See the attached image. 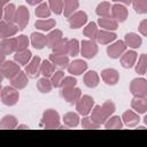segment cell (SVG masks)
<instances>
[{"label": "cell", "mask_w": 147, "mask_h": 147, "mask_svg": "<svg viewBox=\"0 0 147 147\" xmlns=\"http://www.w3.org/2000/svg\"><path fill=\"white\" fill-rule=\"evenodd\" d=\"M1 102L5 106H15L18 102L20 99V92L13 86H5L1 88V94H0Z\"/></svg>", "instance_id": "obj_1"}, {"label": "cell", "mask_w": 147, "mask_h": 147, "mask_svg": "<svg viewBox=\"0 0 147 147\" xmlns=\"http://www.w3.org/2000/svg\"><path fill=\"white\" fill-rule=\"evenodd\" d=\"M41 124L45 129H59L60 114L55 109H46L41 117Z\"/></svg>", "instance_id": "obj_2"}, {"label": "cell", "mask_w": 147, "mask_h": 147, "mask_svg": "<svg viewBox=\"0 0 147 147\" xmlns=\"http://www.w3.org/2000/svg\"><path fill=\"white\" fill-rule=\"evenodd\" d=\"M75 105H76V110L79 115L87 116L91 113V110L94 106V99L91 95H87V94L80 95V98L76 101Z\"/></svg>", "instance_id": "obj_3"}, {"label": "cell", "mask_w": 147, "mask_h": 147, "mask_svg": "<svg viewBox=\"0 0 147 147\" xmlns=\"http://www.w3.org/2000/svg\"><path fill=\"white\" fill-rule=\"evenodd\" d=\"M130 92L133 96L146 98L147 96V80L142 77L134 78L130 83Z\"/></svg>", "instance_id": "obj_4"}, {"label": "cell", "mask_w": 147, "mask_h": 147, "mask_svg": "<svg viewBox=\"0 0 147 147\" xmlns=\"http://www.w3.org/2000/svg\"><path fill=\"white\" fill-rule=\"evenodd\" d=\"M98 45L94 40H83L80 42V49H79V53L82 54L83 57L85 59H93L96 54H98Z\"/></svg>", "instance_id": "obj_5"}, {"label": "cell", "mask_w": 147, "mask_h": 147, "mask_svg": "<svg viewBox=\"0 0 147 147\" xmlns=\"http://www.w3.org/2000/svg\"><path fill=\"white\" fill-rule=\"evenodd\" d=\"M0 71L3 76V78L11 79L21 71V67L15 61H5L0 65Z\"/></svg>", "instance_id": "obj_6"}, {"label": "cell", "mask_w": 147, "mask_h": 147, "mask_svg": "<svg viewBox=\"0 0 147 147\" xmlns=\"http://www.w3.org/2000/svg\"><path fill=\"white\" fill-rule=\"evenodd\" d=\"M30 20V11L25 6H18L15 14V24L20 30H24Z\"/></svg>", "instance_id": "obj_7"}, {"label": "cell", "mask_w": 147, "mask_h": 147, "mask_svg": "<svg viewBox=\"0 0 147 147\" xmlns=\"http://www.w3.org/2000/svg\"><path fill=\"white\" fill-rule=\"evenodd\" d=\"M87 22V15L83 10H76L68 17V23L71 29H79Z\"/></svg>", "instance_id": "obj_8"}, {"label": "cell", "mask_w": 147, "mask_h": 147, "mask_svg": "<svg viewBox=\"0 0 147 147\" xmlns=\"http://www.w3.org/2000/svg\"><path fill=\"white\" fill-rule=\"evenodd\" d=\"M110 14H111V18L115 20L117 23H123L126 21L127 16H129V11L126 9V7L122 3H115L111 6L110 8Z\"/></svg>", "instance_id": "obj_9"}, {"label": "cell", "mask_w": 147, "mask_h": 147, "mask_svg": "<svg viewBox=\"0 0 147 147\" xmlns=\"http://www.w3.org/2000/svg\"><path fill=\"white\" fill-rule=\"evenodd\" d=\"M61 96L70 105H75L76 101L80 98L82 95V91L80 88L74 86V87H69V88H61V92H60Z\"/></svg>", "instance_id": "obj_10"}, {"label": "cell", "mask_w": 147, "mask_h": 147, "mask_svg": "<svg viewBox=\"0 0 147 147\" xmlns=\"http://www.w3.org/2000/svg\"><path fill=\"white\" fill-rule=\"evenodd\" d=\"M40 63H41L40 57L39 56H33L30 60V62L25 65L24 72L26 74V76L30 77V78H37L40 75Z\"/></svg>", "instance_id": "obj_11"}, {"label": "cell", "mask_w": 147, "mask_h": 147, "mask_svg": "<svg viewBox=\"0 0 147 147\" xmlns=\"http://www.w3.org/2000/svg\"><path fill=\"white\" fill-rule=\"evenodd\" d=\"M18 26L14 22L0 21V39L13 37L18 32Z\"/></svg>", "instance_id": "obj_12"}, {"label": "cell", "mask_w": 147, "mask_h": 147, "mask_svg": "<svg viewBox=\"0 0 147 147\" xmlns=\"http://www.w3.org/2000/svg\"><path fill=\"white\" fill-rule=\"evenodd\" d=\"M126 45L123 40H117L116 42L109 45L107 47V54L110 59H118L125 51H126Z\"/></svg>", "instance_id": "obj_13"}, {"label": "cell", "mask_w": 147, "mask_h": 147, "mask_svg": "<svg viewBox=\"0 0 147 147\" xmlns=\"http://www.w3.org/2000/svg\"><path fill=\"white\" fill-rule=\"evenodd\" d=\"M101 78L102 80L109 85V86H114L118 83L119 80V74L116 69H113V68H107V69H103L101 71Z\"/></svg>", "instance_id": "obj_14"}, {"label": "cell", "mask_w": 147, "mask_h": 147, "mask_svg": "<svg viewBox=\"0 0 147 147\" xmlns=\"http://www.w3.org/2000/svg\"><path fill=\"white\" fill-rule=\"evenodd\" d=\"M67 69H68V72L71 74L72 76H79L87 70V63L84 60L77 59V60H74L72 62H69Z\"/></svg>", "instance_id": "obj_15"}, {"label": "cell", "mask_w": 147, "mask_h": 147, "mask_svg": "<svg viewBox=\"0 0 147 147\" xmlns=\"http://www.w3.org/2000/svg\"><path fill=\"white\" fill-rule=\"evenodd\" d=\"M121 118H122L123 125H126L129 127H136L139 124V122H140V117H139L138 113H136L133 110L124 111Z\"/></svg>", "instance_id": "obj_16"}, {"label": "cell", "mask_w": 147, "mask_h": 147, "mask_svg": "<svg viewBox=\"0 0 147 147\" xmlns=\"http://www.w3.org/2000/svg\"><path fill=\"white\" fill-rule=\"evenodd\" d=\"M117 36L115 32L113 31H108V30H99L98 33H96V37H95V40L101 44V45H108L110 42H113L114 40H116Z\"/></svg>", "instance_id": "obj_17"}, {"label": "cell", "mask_w": 147, "mask_h": 147, "mask_svg": "<svg viewBox=\"0 0 147 147\" xmlns=\"http://www.w3.org/2000/svg\"><path fill=\"white\" fill-rule=\"evenodd\" d=\"M137 57H138V54L134 51H125L121 55V64H122V67L125 68V69L132 68L137 62Z\"/></svg>", "instance_id": "obj_18"}, {"label": "cell", "mask_w": 147, "mask_h": 147, "mask_svg": "<svg viewBox=\"0 0 147 147\" xmlns=\"http://www.w3.org/2000/svg\"><path fill=\"white\" fill-rule=\"evenodd\" d=\"M0 49H1V52L6 56L15 53L16 52V38L9 37V38L1 39V41H0Z\"/></svg>", "instance_id": "obj_19"}, {"label": "cell", "mask_w": 147, "mask_h": 147, "mask_svg": "<svg viewBox=\"0 0 147 147\" xmlns=\"http://www.w3.org/2000/svg\"><path fill=\"white\" fill-rule=\"evenodd\" d=\"M29 83V79H28V76L25 72L23 71H20L14 78L10 79V84L13 87H15L16 90H23L26 87Z\"/></svg>", "instance_id": "obj_20"}, {"label": "cell", "mask_w": 147, "mask_h": 147, "mask_svg": "<svg viewBox=\"0 0 147 147\" xmlns=\"http://www.w3.org/2000/svg\"><path fill=\"white\" fill-rule=\"evenodd\" d=\"M126 46L131 47V48H139L142 44V39L141 37L138 34V33H134V32H129L125 34L124 37V40Z\"/></svg>", "instance_id": "obj_21"}, {"label": "cell", "mask_w": 147, "mask_h": 147, "mask_svg": "<svg viewBox=\"0 0 147 147\" xmlns=\"http://www.w3.org/2000/svg\"><path fill=\"white\" fill-rule=\"evenodd\" d=\"M31 59H32V53L28 48L23 49V51L15 52V54H14V61L16 63H18L20 65H26Z\"/></svg>", "instance_id": "obj_22"}, {"label": "cell", "mask_w": 147, "mask_h": 147, "mask_svg": "<svg viewBox=\"0 0 147 147\" xmlns=\"http://www.w3.org/2000/svg\"><path fill=\"white\" fill-rule=\"evenodd\" d=\"M49 61L55 67H59V68L63 69V68H67L68 64H69V56L65 55V54H55V53H52L49 55Z\"/></svg>", "instance_id": "obj_23"}, {"label": "cell", "mask_w": 147, "mask_h": 147, "mask_svg": "<svg viewBox=\"0 0 147 147\" xmlns=\"http://www.w3.org/2000/svg\"><path fill=\"white\" fill-rule=\"evenodd\" d=\"M99 83H100V77H99V75H98L96 71L90 70V71H87L84 75V84L87 87L94 88V87H96L99 85Z\"/></svg>", "instance_id": "obj_24"}, {"label": "cell", "mask_w": 147, "mask_h": 147, "mask_svg": "<svg viewBox=\"0 0 147 147\" xmlns=\"http://www.w3.org/2000/svg\"><path fill=\"white\" fill-rule=\"evenodd\" d=\"M91 119H92L94 123L99 124V125H102V124L106 122L107 116L105 115V113H103L101 106H99V105L93 106V108H92V110H91Z\"/></svg>", "instance_id": "obj_25"}, {"label": "cell", "mask_w": 147, "mask_h": 147, "mask_svg": "<svg viewBox=\"0 0 147 147\" xmlns=\"http://www.w3.org/2000/svg\"><path fill=\"white\" fill-rule=\"evenodd\" d=\"M131 107L138 114H145L147 110V99L146 98H137L133 96L131 100Z\"/></svg>", "instance_id": "obj_26"}, {"label": "cell", "mask_w": 147, "mask_h": 147, "mask_svg": "<svg viewBox=\"0 0 147 147\" xmlns=\"http://www.w3.org/2000/svg\"><path fill=\"white\" fill-rule=\"evenodd\" d=\"M98 24L100 28H102L103 30H108V31H115L118 28V23L113 20L110 16L108 17H100L98 20Z\"/></svg>", "instance_id": "obj_27"}, {"label": "cell", "mask_w": 147, "mask_h": 147, "mask_svg": "<svg viewBox=\"0 0 147 147\" xmlns=\"http://www.w3.org/2000/svg\"><path fill=\"white\" fill-rule=\"evenodd\" d=\"M31 44L36 49H42L46 46V36L39 32H32L30 36Z\"/></svg>", "instance_id": "obj_28"}, {"label": "cell", "mask_w": 147, "mask_h": 147, "mask_svg": "<svg viewBox=\"0 0 147 147\" xmlns=\"http://www.w3.org/2000/svg\"><path fill=\"white\" fill-rule=\"evenodd\" d=\"M79 7L78 0H63V15L64 17H69L71 14H74Z\"/></svg>", "instance_id": "obj_29"}, {"label": "cell", "mask_w": 147, "mask_h": 147, "mask_svg": "<svg viewBox=\"0 0 147 147\" xmlns=\"http://www.w3.org/2000/svg\"><path fill=\"white\" fill-rule=\"evenodd\" d=\"M63 123L67 127H76L79 124V115L78 113L69 111L63 115Z\"/></svg>", "instance_id": "obj_30"}, {"label": "cell", "mask_w": 147, "mask_h": 147, "mask_svg": "<svg viewBox=\"0 0 147 147\" xmlns=\"http://www.w3.org/2000/svg\"><path fill=\"white\" fill-rule=\"evenodd\" d=\"M62 37H63V33H62L61 30H59V29L52 30V31L46 36V46H48L49 48H52Z\"/></svg>", "instance_id": "obj_31"}, {"label": "cell", "mask_w": 147, "mask_h": 147, "mask_svg": "<svg viewBox=\"0 0 147 147\" xmlns=\"http://www.w3.org/2000/svg\"><path fill=\"white\" fill-rule=\"evenodd\" d=\"M18 125V121L14 115H6L0 121V129H15Z\"/></svg>", "instance_id": "obj_32"}, {"label": "cell", "mask_w": 147, "mask_h": 147, "mask_svg": "<svg viewBox=\"0 0 147 147\" xmlns=\"http://www.w3.org/2000/svg\"><path fill=\"white\" fill-rule=\"evenodd\" d=\"M56 25V21L53 18H48V20H38L34 23V26L40 30V31H49L53 28H55Z\"/></svg>", "instance_id": "obj_33"}, {"label": "cell", "mask_w": 147, "mask_h": 147, "mask_svg": "<svg viewBox=\"0 0 147 147\" xmlns=\"http://www.w3.org/2000/svg\"><path fill=\"white\" fill-rule=\"evenodd\" d=\"M55 71V65L49 60H44L40 63V75H42L46 78H51V76Z\"/></svg>", "instance_id": "obj_34"}, {"label": "cell", "mask_w": 147, "mask_h": 147, "mask_svg": "<svg viewBox=\"0 0 147 147\" xmlns=\"http://www.w3.org/2000/svg\"><path fill=\"white\" fill-rule=\"evenodd\" d=\"M51 9H49V6H48V3H46V2H40L38 6H37V8L34 9V14H36V16L37 17H39V18H48L49 16H51Z\"/></svg>", "instance_id": "obj_35"}, {"label": "cell", "mask_w": 147, "mask_h": 147, "mask_svg": "<svg viewBox=\"0 0 147 147\" xmlns=\"http://www.w3.org/2000/svg\"><path fill=\"white\" fill-rule=\"evenodd\" d=\"M15 14L16 7L14 3H7L3 8V21L6 22H14L15 23Z\"/></svg>", "instance_id": "obj_36"}, {"label": "cell", "mask_w": 147, "mask_h": 147, "mask_svg": "<svg viewBox=\"0 0 147 147\" xmlns=\"http://www.w3.org/2000/svg\"><path fill=\"white\" fill-rule=\"evenodd\" d=\"M103 124L106 129H122L123 127V122L119 116H110L106 119Z\"/></svg>", "instance_id": "obj_37"}, {"label": "cell", "mask_w": 147, "mask_h": 147, "mask_svg": "<svg viewBox=\"0 0 147 147\" xmlns=\"http://www.w3.org/2000/svg\"><path fill=\"white\" fill-rule=\"evenodd\" d=\"M110 8H111V6L108 1H102L96 6L95 13L100 17H108V16H110Z\"/></svg>", "instance_id": "obj_38"}, {"label": "cell", "mask_w": 147, "mask_h": 147, "mask_svg": "<svg viewBox=\"0 0 147 147\" xmlns=\"http://www.w3.org/2000/svg\"><path fill=\"white\" fill-rule=\"evenodd\" d=\"M52 49H53V53H55V54H65L67 55V53H68V39L62 37L52 47Z\"/></svg>", "instance_id": "obj_39"}, {"label": "cell", "mask_w": 147, "mask_h": 147, "mask_svg": "<svg viewBox=\"0 0 147 147\" xmlns=\"http://www.w3.org/2000/svg\"><path fill=\"white\" fill-rule=\"evenodd\" d=\"M37 88L41 93H49L53 88V85L48 78L42 77V78H39L37 80Z\"/></svg>", "instance_id": "obj_40"}, {"label": "cell", "mask_w": 147, "mask_h": 147, "mask_svg": "<svg viewBox=\"0 0 147 147\" xmlns=\"http://www.w3.org/2000/svg\"><path fill=\"white\" fill-rule=\"evenodd\" d=\"M98 31H99V29H98L96 23L91 22V23H88V24L84 28L83 33H84V36L87 37L88 39H91V40H95V37H96Z\"/></svg>", "instance_id": "obj_41"}, {"label": "cell", "mask_w": 147, "mask_h": 147, "mask_svg": "<svg viewBox=\"0 0 147 147\" xmlns=\"http://www.w3.org/2000/svg\"><path fill=\"white\" fill-rule=\"evenodd\" d=\"M79 41L77 39H68V53L67 55L70 56H77L79 54Z\"/></svg>", "instance_id": "obj_42"}, {"label": "cell", "mask_w": 147, "mask_h": 147, "mask_svg": "<svg viewBox=\"0 0 147 147\" xmlns=\"http://www.w3.org/2000/svg\"><path fill=\"white\" fill-rule=\"evenodd\" d=\"M48 6L55 15H61L63 11V0H48Z\"/></svg>", "instance_id": "obj_43"}, {"label": "cell", "mask_w": 147, "mask_h": 147, "mask_svg": "<svg viewBox=\"0 0 147 147\" xmlns=\"http://www.w3.org/2000/svg\"><path fill=\"white\" fill-rule=\"evenodd\" d=\"M136 65V71L140 75H145L146 74V69H147V55L146 54H141L140 57L138 59V63L134 64Z\"/></svg>", "instance_id": "obj_44"}, {"label": "cell", "mask_w": 147, "mask_h": 147, "mask_svg": "<svg viewBox=\"0 0 147 147\" xmlns=\"http://www.w3.org/2000/svg\"><path fill=\"white\" fill-rule=\"evenodd\" d=\"M133 9L138 14H146L147 13V0H132L131 1Z\"/></svg>", "instance_id": "obj_45"}, {"label": "cell", "mask_w": 147, "mask_h": 147, "mask_svg": "<svg viewBox=\"0 0 147 147\" xmlns=\"http://www.w3.org/2000/svg\"><path fill=\"white\" fill-rule=\"evenodd\" d=\"M29 42H30L29 37L25 34H20L18 37H16V52L26 49L29 46Z\"/></svg>", "instance_id": "obj_46"}, {"label": "cell", "mask_w": 147, "mask_h": 147, "mask_svg": "<svg viewBox=\"0 0 147 147\" xmlns=\"http://www.w3.org/2000/svg\"><path fill=\"white\" fill-rule=\"evenodd\" d=\"M63 77H64V72L62 71V70H55L54 71V74L51 76V83H52V85H53V87H60V84H61V82H62V79H63Z\"/></svg>", "instance_id": "obj_47"}, {"label": "cell", "mask_w": 147, "mask_h": 147, "mask_svg": "<svg viewBox=\"0 0 147 147\" xmlns=\"http://www.w3.org/2000/svg\"><path fill=\"white\" fill-rule=\"evenodd\" d=\"M101 108H102L105 115L107 116V118L110 117V116L115 113V110H116V106H115V103H114L111 100H107V101H105L103 105L101 106Z\"/></svg>", "instance_id": "obj_48"}, {"label": "cell", "mask_w": 147, "mask_h": 147, "mask_svg": "<svg viewBox=\"0 0 147 147\" xmlns=\"http://www.w3.org/2000/svg\"><path fill=\"white\" fill-rule=\"evenodd\" d=\"M77 85V79L74 77V76H65L63 77L61 84H60V87L61 88H69V87H74Z\"/></svg>", "instance_id": "obj_49"}, {"label": "cell", "mask_w": 147, "mask_h": 147, "mask_svg": "<svg viewBox=\"0 0 147 147\" xmlns=\"http://www.w3.org/2000/svg\"><path fill=\"white\" fill-rule=\"evenodd\" d=\"M82 126L83 129H99L101 125L94 123L91 117H87V116H84L83 119H82Z\"/></svg>", "instance_id": "obj_50"}, {"label": "cell", "mask_w": 147, "mask_h": 147, "mask_svg": "<svg viewBox=\"0 0 147 147\" xmlns=\"http://www.w3.org/2000/svg\"><path fill=\"white\" fill-rule=\"evenodd\" d=\"M138 30H139V32H140L144 37L147 36V20H142V21L140 22Z\"/></svg>", "instance_id": "obj_51"}, {"label": "cell", "mask_w": 147, "mask_h": 147, "mask_svg": "<svg viewBox=\"0 0 147 147\" xmlns=\"http://www.w3.org/2000/svg\"><path fill=\"white\" fill-rule=\"evenodd\" d=\"M25 1H26V3L30 5V6H37V5H39L40 2H42V0H25Z\"/></svg>", "instance_id": "obj_52"}, {"label": "cell", "mask_w": 147, "mask_h": 147, "mask_svg": "<svg viewBox=\"0 0 147 147\" xmlns=\"http://www.w3.org/2000/svg\"><path fill=\"white\" fill-rule=\"evenodd\" d=\"M111 1H114V2H119V3H122V5H130L132 0H111Z\"/></svg>", "instance_id": "obj_53"}, {"label": "cell", "mask_w": 147, "mask_h": 147, "mask_svg": "<svg viewBox=\"0 0 147 147\" xmlns=\"http://www.w3.org/2000/svg\"><path fill=\"white\" fill-rule=\"evenodd\" d=\"M5 61H6V55H5V54L1 52V49H0V65H1Z\"/></svg>", "instance_id": "obj_54"}, {"label": "cell", "mask_w": 147, "mask_h": 147, "mask_svg": "<svg viewBox=\"0 0 147 147\" xmlns=\"http://www.w3.org/2000/svg\"><path fill=\"white\" fill-rule=\"evenodd\" d=\"M17 127H18V129H29V126H28V125H25V124H21V125H17Z\"/></svg>", "instance_id": "obj_55"}, {"label": "cell", "mask_w": 147, "mask_h": 147, "mask_svg": "<svg viewBox=\"0 0 147 147\" xmlns=\"http://www.w3.org/2000/svg\"><path fill=\"white\" fill-rule=\"evenodd\" d=\"M0 2L2 3V6H6L7 3H9V0H0Z\"/></svg>", "instance_id": "obj_56"}, {"label": "cell", "mask_w": 147, "mask_h": 147, "mask_svg": "<svg viewBox=\"0 0 147 147\" xmlns=\"http://www.w3.org/2000/svg\"><path fill=\"white\" fill-rule=\"evenodd\" d=\"M2 16H3V8H0V21L2 18Z\"/></svg>", "instance_id": "obj_57"}, {"label": "cell", "mask_w": 147, "mask_h": 147, "mask_svg": "<svg viewBox=\"0 0 147 147\" xmlns=\"http://www.w3.org/2000/svg\"><path fill=\"white\" fill-rule=\"evenodd\" d=\"M2 79H3V76H2V74H1V71H0V85H1V82H2Z\"/></svg>", "instance_id": "obj_58"}, {"label": "cell", "mask_w": 147, "mask_h": 147, "mask_svg": "<svg viewBox=\"0 0 147 147\" xmlns=\"http://www.w3.org/2000/svg\"><path fill=\"white\" fill-rule=\"evenodd\" d=\"M0 8H3V6H2V3L0 2Z\"/></svg>", "instance_id": "obj_59"}, {"label": "cell", "mask_w": 147, "mask_h": 147, "mask_svg": "<svg viewBox=\"0 0 147 147\" xmlns=\"http://www.w3.org/2000/svg\"><path fill=\"white\" fill-rule=\"evenodd\" d=\"M0 94H1V85H0Z\"/></svg>", "instance_id": "obj_60"}]
</instances>
